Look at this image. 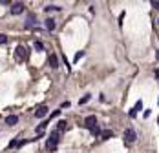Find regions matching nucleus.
Listing matches in <instances>:
<instances>
[{
	"instance_id": "1",
	"label": "nucleus",
	"mask_w": 159,
	"mask_h": 153,
	"mask_svg": "<svg viewBox=\"0 0 159 153\" xmlns=\"http://www.w3.org/2000/svg\"><path fill=\"white\" fill-rule=\"evenodd\" d=\"M59 137H61V131H59V130L51 131V135H49V139H48V148H49L51 151L55 150L57 144H59Z\"/></svg>"
},
{
	"instance_id": "2",
	"label": "nucleus",
	"mask_w": 159,
	"mask_h": 153,
	"mask_svg": "<svg viewBox=\"0 0 159 153\" xmlns=\"http://www.w3.org/2000/svg\"><path fill=\"white\" fill-rule=\"evenodd\" d=\"M15 55H17V60H28V47L26 46H17Z\"/></svg>"
},
{
	"instance_id": "3",
	"label": "nucleus",
	"mask_w": 159,
	"mask_h": 153,
	"mask_svg": "<svg viewBox=\"0 0 159 153\" xmlns=\"http://www.w3.org/2000/svg\"><path fill=\"white\" fill-rule=\"evenodd\" d=\"M24 9H26V7H24V4L17 2V4H13V6H11V15H22Z\"/></svg>"
},
{
	"instance_id": "4",
	"label": "nucleus",
	"mask_w": 159,
	"mask_h": 153,
	"mask_svg": "<svg viewBox=\"0 0 159 153\" xmlns=\"http://www.w3.org/2000/svg\"><path fill=\"white\" fill-rule=\"evenodd\" d=\"M46 115H48V106H46V104L38 106V108H37V111H35V117H37V118H44Z\"/></svg>"
},
{
	"instance_id": "5",
	"label": "nucleus",
	"mask_w": 159,
	"mask_h": 153,
	"mask_svg": "<svg viewBox=\"0 0 159 153\" xmlns=\"http://www.w3.org/2000/svg\"><path fill=\"white\" fill-rule=\"evenodd\" d=\"M135 139H137L135 131H133L132 128H128V130L125 131V140H126V142H135Z\"/></svg>"
},
{
	"instance_id": "6",
	"label": "nucleus",
	"mask_w": 159,
	"mask_h": 153,
	"mask_svg": "<svg viewBox=\"0 0 159 153\" xmlns=\"http://www.w3.org/2000/svg\"><path fill=\"white\" fill-rule=\"evenodd\" d=\"M95 124H97V117H95V115H90V117L84 118V128H88V130L93 128Z\"/></svg>"
},
{
	"instance_id": "7",
	"label": "nucleus",
	"mask_w": 159,
	"mask_h": 153,
	"mask_svg": "<svg viewBox=\"0 0 159 153\" xmlns=\"http://www.w3.org/2000/svg\"><path fill=\"white\" fill-rule=\"evenodd\" d=\"M141 108H143V102H141V100H137V102H135V106H133L132 110H130V113H128V115H130L132 118H135V115H137V111L141 110Z\"/></svg>"
},
{
	"instance_id": "8",
	"label": "nucleus",
	"mask_w": 159,
	"mask_h": 153,
	"mask_svg": "<svg viewBox=\"0 0 159 153\" xmlns=\"http://www.w3.org/2000/svg\"><path fill=\"white\" fill-rule=\"evenodd\" d=\"M35 24H37V22H35V15L29 13V15H28V20H26V27L29 29V27H33Z\"/></svg>"
},
{
	"instance_id": "9",
	"label": "nucleus",
	"mask_w": 159,
	"mask_h": 153,
	"mask_svg": "<svg viewBox=\"0 0 159 153\" xmlns=\"http://www.w3.org/2000/svg\"><path fill=\"white\" fill-rule=\"evenodd\" d=\"M55 27H57L55 20H53V18H46V29H48V31H53Z\"/></svg>"
},
{
	"instance_id": "10",
	"label": "nucleus",
	"mask_w": 159,
	"mask_h": 153,
	"mask_svg": "<svg viewBox=\"0 0 159 153\" xmlns=\"http://www.w3.org/2000/svg\"><path fill=\"white\" fill-rule=\"evenodd\" d=\"M17 122H18V117H17V115H9V117L6 118V124H7V126H15Z\"/></svg>"
},
{
	"instance_id": "11",
	"label": "nucleus",
	"mask_w": 159,
	"mask_h": 153,
	"mask_svg": "<svg viewBox=\"0 0 159 153\" xmlns=\"http://www.w3.org/2000/svg\"><path fill=\"white\" fill-rule=\"evenodd\" d=\"M112 137H113V131H112V130L101 131V139H102V140H108V139H112Z\"/></svg>"
},
{
	"instance_id": "12",
	"label": "nucleus",
	"mask_w": 159,
	"mask_h": 153,
	"mask_svg": "<svg viewBox=\"0 0 159 153\" xmlns=\"http://www.w3.org/2000/svg\"><path fill=\"white\" fill-rule=\"evenodd\" d=\"M49 66L55 69V67H59V58H57V55H51L49 57Z\"/></svg>"
},
{
	"instance_id": "13",
	"label": "nucleus",
	"mask_w": 159,
	"mask_h": 153,
	"mask_svg": "<svg viewBox=\"0 0 159 153\" xmlns=\"http://www.w3.org/2000/svg\"><path fill=\"white\" fill-rule=\"evenodd\" d=\"M90 131H92V135H93V137H97V135H101V128H99L97 124H95V126H93V128H90Z\"/></svg>"
},
{
	"instance_id": "14",
	"label": "nucleus",
	"mask_w": 159,
	"mask_h": 153,
	"mask_svg": "<svg viewBox=\"0 0 159 153\" xmlns=\"http://www.w3.org/2000/svg\"><path fill=\"white\" fill-rule=\"evenodd\" d=\"M44 11H46V13H51V11H61V7H59V6H46V7H44Z\"/></svg>"
},
{
	"instance_id": "15",
	"label": "nucleus",
	"mask_w": 159,
	"mask_h": 153,
	"mask_svg": "<svg viewBox=\"0 0 159 153\" xmlns=\"http://www.w3.org/2000/svg\"><path fill=\"white\" fill-rule=\"evenodd\" d=\"M33 46H35V49H37V51H44V44H42V42L35 40V44H33Z\"/></svg>"
},
{
	"instance_id": "16",
	"label": "nucleus",
	"mask_w": 159,
	"mask_h": 153,
	"mask_svg": "<svg viewBox=\"0 0 159 153\" xmlns=\"http://www.w3.org/2000/svg\"><path fill=\"white\" fill-rule=\"evenodd\" d=\"M57 130H59V131H64V130H66V122H64V120H61V122L57 124Z\"/></svg>"
},
{
	"instance_id": "17",
	"label": "nucleus",
	"mask_w": 159,
	"mask_h": 153,
	"mask_svg": "<svg viewBox=\"0 0 159 153\" xmlns=\"http://www.w3.org/2000/svg\"><path fill=\"white\" fill-rule=\"evenodd\" d=\"M90 98H92V95H84V97L81 98V100H79V104H86V102L90 100Z\"/></svg>"
},
{
	"instance_id": "18",
	"label": "nucleus",
	"mask_w": 159,
	"mask_h": 153,
	"mask_svg": "<svg viewBox=\"0 0 159 153\" xmlns=\"http://www.w3.org/2000/svg\"><path fill=\"white\" fill-rule=\"evenodd\" d=\"M82 57H84V51H79V53H77V55H75V62H77V60H81V58H82Z\"/></svg>"
},
{
	"instance_id": "19",
	"label": "nucleus",
	"mask_w": 159,
	"mask_h": 153,
	"mask_svg": "<svg viewBox=\"0 0 159 153\" xmlns=\"http://www.w3.org/2000/svg\"><path fill=\"white\" fill-rule=\"evenodd\" d=\"M7 42V37L6 35H0V44H6Z\"/></svg>"
},
{
	"instance_id": "20",
	"label": "nucleus",
	"mask_w": 159,
	"mask_h": 153,
	"mask_svg": "<svg viewBox=\"0 0 159 153\" xmlns=\"http://www.w3.org/2000/svg\"><path fill=\"white\" fill-rule=\"evenodd\" d=\"M150 2H152V6L156 9H159V0H150Z\"/></svg>"
},
{
	"instance_id": "21",
	"label": "nucleus",
	"mask_w": 159,
	"mask_h": 153,
	"mask_svg": "<svg viewBox=\"0 0 159 153\" xmlns=\"http://www.w3.org/2000/svg\"><path fill=\"white\" fill-rule=\"evenodd\" d=\"M59 115H61V110H57V111H53V113H51V118H53V117H59Z\"/></svg>"
},
{
	"instance_id": "22",
	"label": "nucleus",
	"mask_w": 159,
	"mask_h": 153,
	"mask_svg": "<svg viewBox=\"0 0 159 153\" xmlns=\"http://www.w3.org/2000/svg\"><path fill=\"white\" fill-rule=\"evenodd\" d=\"M17 144H18L17 140H11V142H9V148H15V146H17Z\"/></svg>"
},
{
	"instance_id": "23",
	"label": "nucleus",
	"mask_w": 159,
	"mask_h": 153,
	"mask_svg": "<svg viewBox=\"0 0 159 153\" xmlns=\"http://www.w3.org/2000/svg\"><path fill=\"white\" fill-rule=\"evenodd\" d=\"M0 4H4V6H7V4H11V0H0Z\"/></svg>"
},
{
	"instance_id": "24",
	"label": "nucleus",
	"mask_w": 159,
	"mask_h": 153,
	"mask_svg": "<svg viewBox=\"0 0 159 153\" xmlns=\"http://www.w3.org/2000/svg\"><path fill=\"white\" fill-rule=\"evenodd\" d=\"M156 77H157V78H159V69H156Z\"/></svg>"
},
{
	"instance_id": "25",
	"label": "nucleus",
	"mask_w": 159,
	"mask_h": 153,
	"mask_svg": "<svg viewBox=\"0 0 159 153\" xmlns=\"http://www.w3.org/2000/svg\"><path fill=\"white\" fill-rule=\"evenodd\" d=\"M157 60H159V51H157Z\"/></svg>"
},
{
	"instance_id": "26",
	"label": "nucleus",
	"mask_w": 159,
	"mask_h": 153,
	"mask_svg": "<svg viewBox=\"0 0 159 153\" xmlns=\"http://www.w3.org/2000/svg\"><path fill=\"white\" fill-rule=\"evenodd\" d=\"M157 26H159V18H157Z\"/></svg>"
}]
</instances>
